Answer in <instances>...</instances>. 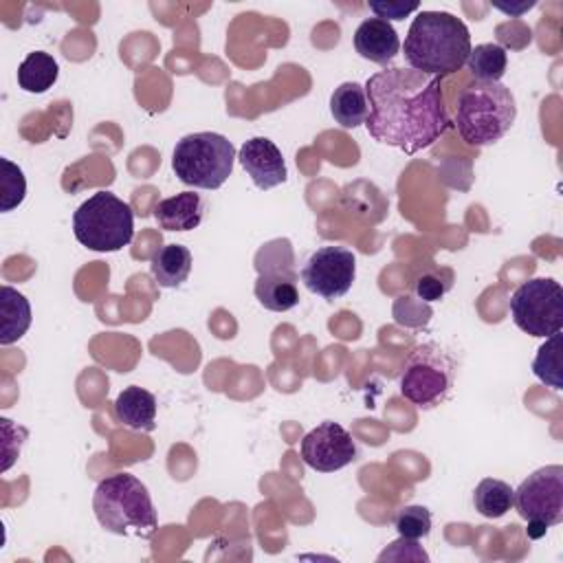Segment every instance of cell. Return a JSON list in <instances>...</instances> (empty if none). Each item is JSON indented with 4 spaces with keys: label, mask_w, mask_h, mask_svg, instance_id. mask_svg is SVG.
Here are the masks:
<instances>
[{
    "label": "cell",
    "mask_w": 563,
    "mask_h": 563,
    "mask_svg": "<svg viewBox=\"0 0 563 563\" xmlns=\"http://www.w3.org/2000/svg\"><path fill=\"white\" fill-rule=\"evenodd\" d=\"M191 251L183 244H165L152 255V277L163 288H178L191 273Z\"/></svg>",
    "instance_id": "cell-17"
},
{
    "label": "cell",
    "mask_w": 563,
    "mask_h": 563,
    "mask_svg": "<svg viewBox=\"0 0 563 563\" xmlns=\"http://www.w3.org/2000/svg\"><path fill=\"white\" fill-rule=\"evenodd\" d=\"M512 488L497 477H484L473 490V506L486 519H499L512 508Z\"/></svg>",
    "instance_id": "cell-21"
},
{
    "label": "cell",
    "mask_w": 563,
    "mask_h": 563,
    "mask_svg": "<svg viewBox=\"0 0 563 563\" xmlns=\"http://www.w3.org/2000/svg\"><path fill=\"white\" fill-rule=\"evenodd\" d=\"M510 317L515 325L530 334L548 339L563 328V288L552 277L523 282L510 297Z\"/></svg>",
    "instance_id": "cell-9"
},
{
    "label": "cell",
    "mask_w": 563,
    "mask_h": 563,
    "mask_svg": "<svg viewBox=\"0 0 563 563\" xmlns=\"http://www.w3.org/2000/svg\"><path fill=\"white\" fill-rule=\"evenodd\" d=\"M303 286L332 301L352 288L356 279V255L345 246H321L301 266Z\"/></svg>",
    "instance_id": "cell-11"
},
{
    "label": "cell",
    "mask_w": 563,
    "mask_h": 563,
    "mask_svg": "<svg viewBox=\"0 0 563 563\" xmlns=\"http://www.w3.org/2000/svg\"><path fill=\"white\" fill-rule=\"evenodd\" d=\"M0 211L15 209L26 196L24 172L9 158H2V183H0Z\"/></svg>",
    "instance_id": "cell-25"
},
{
    "label": "cell",
    "mask_w": 563,
    "mask_h": 563,
    "mask_svg": "<svg viewBox=\"0 0 563 563\" xmlns=\"http://www.w3.org/2000/svg\"><path fill=\"white\" fill-rule=\"evenodd\" d=\"M512 506L526 521L563 523V466L548 464L530 473L512 493Z\"/></svg>",
    "instance_id": "cell-10"
},
{
    "label": "cell",
    "mask_w": 563,
    "mask_h": 563,
    "mask_svg": "<svg viewBox=\"0 0 563 563\" xmlns=\"http://www.w3.org/2000/svg\"><path fill=\"white\" fill-rule=\"evenodd\" d=\"M205 209L207 205L200 194L180 191L172 198L161 200L152 213L158 227L165 231H191L202 222Z\"/></svg>",
    "instance_id": "cell-15"
},
{
    "label": "cell",
    "mask_w": 563,
    "mask_h": 563,
    "mask_svg": "<svg viewBox=\"0 0 563 563\" xmlns=\"http://www.w3.org/2000/svg\"><path fill=\"white\" fill-rule=\"evenodd\" d=\"M73 233L90 251H121L134 238V211L112 191H95L73 213Z\"/></svg>",
    "instance_id": "cell-5"
},
{
    "label": "cell",
    "mask_w": 563,
    "mask_h": 563,
    "mask_svg": "<svg viewBox=\"0 0 563 563\" xmlns=\"http://www.w3.org/2000/svg\"><path fill=\"white\" fill-rule=\"evenodd\" d=\"M468 26L449 11H420L405 37V62L424 75H453L471 53Z\"/></svg>",
    "instance_id": "cell-2"
},
{
    "label": "cell",
    "mask_w": 563,
    "mask_h": 563,
    "mask_svg": "<svg viewBox=\"0 0 563 563\" xmlns=\"http://www.w3.org/2000/svg\"><path fill=\"white\" fill-rule=\"evenodd\" d=\"M301 460L319 473H334L352 464L358 455L350 431L334 420H325L310 429L301 440Z\"/></svg>",
    "instance_id": "cell-12"
},
{
    "label": "cell",
    "mask_w": 563,
    "mask_h": 563,
    "mask_svg": "<svg viewBox=\"0 0 563 563\" xmlns=\"http://www.w3.org/2000/svg\"><path fill=\"white\" fill-rule=\"evenodd\" d=\"M330 112L334 121L345 130L365 125L369 112L365 88L356 81H343L330 97Z\"/></svg>",
    "instance_id": "cell-19"
},
{
    "label": "cell",
    "mask_w": 563,
    "mask_h": 563,
    "mask_svg": "<svg viewBox=\"0 0 563 563\" xmlns=\"http://www.w3.org/2000/svg\"><path fill=\"white\" fill-rule=\"evenodd\" d=\"M238 161L244 172L251 176L253 185L262 191H268L288 178V169L279 147L266 136H253L242 143Z\"/></svg>",
    "instance_id": "cell-13"
},
{
    "label": "cell",
    "mask_w": 563,
    "mask_h": 563,
    "mask_svg": "<svg viewBox=\"0 0 563 563\" xmlns=\"http://www.w3.org/2000/svg\"><path fill=\"white\" fill-rule=\"evenodd\" d=\"M466 66L475 81H499L508 68V53L495 42L477 44L471 48Z\"/></svg>",
    "instance_id": "cell-22"
},
{
    "label": "cell",
    "mask_w": 563,
    "mask_h": 563,
    "mask_svg": "<svg viewBox=\"0 0 563 563\" xmlns=\"http://www.w3.org/2000/svg\"><path fill=\"white\" fill-rule=\"evenodd\" d=\"M367 7H369V11L376 13V18L387 20V22H389V20H405L409 13H413V11L420 9L418 2L407 4V2H400V0H391V2H369Z\"/></svg>",
    "instance_id": "cell-26"
},
{
    "label": "cell",
    "mask_w": 563,
    "mask_h": 563,
    "mask_svg": "<svg viewBox=\"0 0 563 563\" xmlns=\"http://www.w3.org/2000/svg\"><path fill=\"white\" fill-rule=\"evenodd\" d=\"M545 532H548V526H543V523H539V521H528L526 534H528L530 539H541Z\"/></svg>",
    "instance_id": "cell-29"
},
{
    "label": "cell",
    "mask_w": 563,
    "mask_h": 563,
    "mask_svg": "<svg viewBox=\"0 0 563 563\" xmlns=\"http://www.w3.org/2000/svg\"><path fill=\"white\" fill-rule=\"evenodd\" d=\"M114 418L117 422L134 431H154L156 429V398L152 391L130 385L114 398Z\"/></svg>",
    "instance_id": "cell-16"
},
{
    "label": "cell",
    "mask_w": 563,
    "mask_h": 563,
    "mask_svg": "<svg viewBox=\"0 0 563 563\" xmlns=\"http://www.w3.org/2000/svg\"><path fill=\"white\" fill-rule=\"evenodd\" d=\"M57 77H59V64L51 53H44V51L29 53L24 62L18 66V86L31 95L46 92L48 88H53Z\"/></svg>",
    "instance_id": "cell-20"
},
{
    "label": "cell",
    "mask_w": 563,
    "mask_h": 563,
    "mask_svg": "<svg viewBox=\"0 0 563 563\" xmlns=\"http://www.w3.org/2000/svg\"><path fill=\"white\" fill-rule=\"evenodd\" d=\"M495 9H499V11H504V13H510V15H521L523 11H528V9H532L534 7V2H521V4H493Z\"/></svg>",
    "instance_id": "cell-28"
},
{
    "label": "cell",
    "mask_w": 563,
    "mask_h": 563,
    "mask_svg": "<svg viewBox=\"0 0 563 563\" xmlns=\"http://www.w3.org/2000/svg\"><path fill=\"white\" fill-rule=\"evenodd\" d=\"M255 299L271 312H286L299 303L295 253L286 238L266 242L255 255Z\"/></svg>",
    "instance_id": "cell-8"
},
{
    "label": "cell",
    "mask_w": 563,
    "mask_h": 563,
    "mask_svg": "<svg viewBox=\"0 0 563 563\" xmlns=\"http://www.w3.org/2000/svg\"><path fill=\"white\" fill-rule=\"evenodd\" d=\"M354 48L363 59L387 66L398 55L400 40L391 22L367 18L354 31Z\"/></svg>",
    "instance_id": "cell-14"
},
{
    "label": "cell",
    "mask_w": 563,
    "mask_h": 563,
    "mask_svg": "<svg viewBox=\"0 0 563 563\" xmlns=\"http://www.w3.org/2000/svg\"><path fill=\"white\" fill-rule=\"evenodd\" d=\"M367 134L405 154L433 145L451 119L442 97V79L413 68H385L365 81Z\"/></svg>",
    "instance_id": "cell-1"
},
{
    "label": "cell",
    "mask_w": 563,
    "mask_h": 563,
    "mask_svg": "<svg viewBox=\"0 0 563 563\" xmlns=\"http://www.w3.org/2000/svg\"><path fill=\"white\" fill-rule=\"evenodd\" d=\"M517 119V101L501 81L468 84L455 108V128L464 143L484 147L497 143Z\"/></svg>",
    "instance_id": "cell-4"
},
{
    "label": "cell",
    "mask_w": 563,
    "mask_h": 563,
    "mask_svg": "<svg viewBox=\"0 0 563 563\" xmlns=\"http://www.w3.org/2000/svg\"><path fill=\"white\" fill-rule=\"evenodd\" d=\"M561 345H563V334L554 332L545 339V343L537 350V356L532 361V372L534 376L552 387V389H563V369H561Z\"/></svg>",
    "instance_id": "cell-23"
},
{
    "label": "cell",
    "mask_w": 563,
    "mask_h": 563,
    "mask_svg": "<svg viewBox=\"0 0 563 563\" xmlns=\"http://www.w3.org/2000/svg\"><path fill=\"white\" fill-rule=\"evenodd\" d=\"M449 282H442L438 275L433 273H427V275H420L416 279V295L422 299V301H438L444 297V292L449 290Z\"/></svg>",
    "instance_id": "cell-27"
},
{
    "label": "cell",
    "mask_w": 563,
    "mask_h": 563,
    "mask_svg": "<svg viewBox=\"0 0 563 563\" xmlns=\"http://www.w3.org/2000/svg\"><path fill=\"white\" fill-rule=\"evenodd\" d=\"M92 510L99 526L119 537L152 539L158 528L150 490L132 473H114L101 479L92 495Z\"/></svg>",
    "instance_id": "cell-3"
},
{
    "label": "cell",
    "mask_w": 563,
    "mask_h": 563,
    "mask_svg": "<svg viewBox=\"0 0 563 563\" xmlns=\"http://www.w3.org/2000/svg\"><path fill=\"white\" fill-rule=\"evenodd\" d=\"M394 528L400 537L418 541L431 532V512H429V508L418 506V504L402 506L394 515Z\"/></svg>",
    "instance_id": "cell-24"
},
{
    "label": "cell",
    "mask_w": 563,
    "mask_h": 563,
    "mask_svg": "<svg viewBox=\"0 0 563 563\" xmlns=\"http://www.w3.org/2000/svg\"><path fill=\"white\" fill-rule=\"evenodd\" d=\"M233 143L218 132H194L183 136L172 154V169L183 185L196 189H220L233 172Z\"/></svg>",
    "instance_id": "cell-6"
},
{
    "label": "cell",
    "mask_w": 563,
    "mask_h": 563,
    "mask_svg": "<svg viewBox=\"0 0 563 563\" xmlns=\"http://www.w3.org/2000/svg\"><path fill=\"white\" fill-rule=\"evenodd\" d=\"M455 358L440 343H420L400 369V396L420 409H433L449 398L455 385Z\"/></svg>",
    "instance_id": "cell-7"
},
{
    "label": "cell",
    "mask_w": 563,
    "mask_h": 563,
    "mask_svg": "<svg viewBox=\"0 0 563 563\" xmlns=\"http://www.w3.org/2000/svg\"><path fill=\"white\" fill-rule=\"evenodd\" d=\"M0 314H2V323H0L2 345L15 343L31 328V319H33L31 303L22 292H18L11 286L0 288Z\"/></svg>",
    "instance_id": "cell-18"
}]
</instances>
